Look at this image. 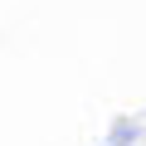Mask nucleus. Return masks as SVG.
Segmentation results:
<instances>
[]
</instances>
